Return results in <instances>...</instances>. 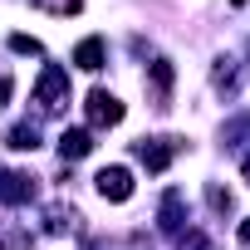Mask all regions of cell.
Masks as SVG:
<instances>
[{
  "instance_id": "obj_1",
  "label": "cell",
  "mask_w": 250,
  "mask_h": 250,
  "mask_svg": "<svg viewBox=\"0 0 250 250\" xmlns=\"http://www.w3.org/2000/svg\"><path fill=\"white\" fill-rule=\"evenodd\" d=\"M35 103H40L44 113H59V108L69 103V69L44 64V74H40V83H35Z\"/></svg>"
},
{
  "instance_id": "obj_2",
  "label": "cell",
  "mask_w": 250,
  "mask_h": 250,
  "mask_svg": "<svg viewBox=\"0 0 250 250\" xmlns=\"http://www.w3.org/2000/svg\"><path fill=\"white\" fill-rule=\"evenodd\" d=\"M83 113H88V128H118V123H123V103L108 88H93L88 103H83Z\"/></svg>"
},
{
  "instance_id": "obj_3",
  "label": "cell",
  "mask_w": 250,
  "mask_h": 250,
  "mask_svg": "<svg viewBox=\"0 0 250 250\" xmlns=\"http://www.w3.org/2000/svg\"><path fill=\"white\" fill-rule=\"evenodd\" d=\"M177 152H182L177 138H143V143H138V162H143L147 172H167Z\"/></svg>"
},
{
  "instance_id": "obj_4",
  "label": "cell",
  "mask_w": 250,
  "mask_h": 250,
  "mask_svg": "<svg viewBox=\"0 0 250 250\" xmlns=\"http://www.w3.org/2000/svg\"><path fill=\"white\" fill-rule=\"evenodd\" d=\"M93 187H98L103 201H128V196H133V172H128V167H103V172L93 177Z\"/></svg>"
},
{
  "instance_id": "obj_5",
  "label": "cell",
  "mask_w": 250,
  "mask_h": 250,
  "mask_svg": "<svg viewBox=\"0 0 250 250\" xmlns=\"http://www.w3.org/2000/svg\"><path fill=\"white\" fill-rule=\"evenodd\" d=\"M35 196V177L30 172H5L0 177V206H25Z\"/></svg>"
},
{
  "instance_id": "obj_6",
  "label": "cell",
  "mask_w": 250,
  "mask_h": 250,
  "mask_svg": "<svg viewBox=\"0 0 250 250\" xmlns=\"http://www.w3.org/2000/svg\"><path fill=\"white\" fill-rule=\"evenodd\" d=\"M93 152V133L88 128H64L59 133V157L64 162H79V157H88Z\"/></svg>"
},
{
  "instance_id": "obj_7",
  "label": "cell",
  "mask_w": 250,
  "mask_h": 250,
  "mask_svg": "<svg viewBox=\"0 0 250 250\" xmlns=\"http://www.w3.org/2000/svg\"><path fill=\"white\" fill-rule=\"evenodd\" d=\"M152 103L157 108L172 103V64L167 59H152Z\"/></svg>"
},
{
  "instance_id": "obj_8",
  "label": "cell",
  "mask_w": 250,
  "mask_h": 250,
  "mask_svg": "<svg viewBox=\"0 0 250 250\" xmlns=\"http://www.w3.org/2000/svg\"><path fill=\"white\" fill-rule=\"evenodd\" d=\"M74 64H79V69H88V74H98V69H103V40H98V35H88V40L74 49Z\"/></svg>"
},
{
  "instance_id": "obj_9",
  "label": "cell",
  "mask_w": 250,
  "mask_h": 250,
  "mask_svg": "<svg viewBox=\"0 0 250 250\" xmlns=\"http://www.w3.org/2000/svg\"><path fill=\"white\" fill-rule=\"evenodd\" d=\"M5 143H10L15 152H35V147H40V128H35V123H15V128L5 133Z\"/></svg>"
},
{
  "instance_id": "obj_10",
  "label": "cell",
  "mask_w": 250,
  "mask_h": 250,
  "mask_svg": "<svg viewBox=\"0 0 250 250\" xmlns=\"http://www.w3.org/2000/svg\"><path fill=\"white\" fill-rule=\"evenodd\" d=\"M187 221H182V196L177 191H167L162 196V230H182Z\"/></svg>"
},
{
  "instance_id": "obj_11",
  "label": "cell",
  "mask_w": 250,
  "mask_h": 250,
  "mask_svg": "<svg viewBox=\"0 0 250 250\" xmlns=\"http://www.w3.org/2000/svg\"><path fill=\"white\" fill-rule=\"evenodd\" d=\"M211 83H216L221 93H235V59H216V69H211Z\"/></svg>"
},
{
  "instance_id": "obj_12",
  "label": "cell",
  "mask_w": 250,
  "mask_h": 250,
  "mask_svg": "<svg viewBox=\"0 0 250 250\" xmlns=\"http://www.w3.org/2000/svg\"><path fill=\"white\" fill-rule=\"evenodd\" d=\"M74 226H79L74 206H49V230H74Z\"/></svg>"
},
{
  "instance_id": "obj_13",
  "label": "cell",
  "mask_w": 250,
  "mask_h": 250,
  "mask_svg": "<svg viewBox=\"0 0 250 250\" xmlns=\"http://www.w3.org/2000/svg\"><path fill=\"white\" fill-rule=\"evenodd\" d=\"M35 5H40L44 15H79L83 0H35Z\"/></svg>"
},
{
  "instance_id": "obj_14",
  "label": "cell",
  "mask_w": 250,
  "mask_h": 250,
  "mask_svg": "<svg viewBox=\"0 0 250 250\" xmlns=\"http://www.w3.org/2000/svg\"><path fill=\"white\" fill-rule=\"evenodd\" d=\"M10 49L15 54H40V40L35 35H10Z\"/></svg>"
},
{
  "instance_id": "obj_15",
  "label": "cell",
  "mask_w": 250,
  "mask_h": 250,
  "mask_svg": "<svg viewBox=\"0 0 250 250\" xmlns=\"http://www.w3.org/2000/svg\"><path fill=\"white\" fill-rule=\"evenodd\" d=\"M206 201H211L216 211H230V191H221V187H206Z\"/></svg>"
},
{
  "instance_id": "obj_16",
  "label": "cell",
  "mask_w": 250,
  "mask_h": 250,
  "mask_svg": "<svg viewBox=\"0 0 250 250\" xmlns=\"http://www.w3.org/2000/svg\"><path fill=\"white\" fill-rule=\"evenodd\" d=\"M10 93H15V79H10V74H0V108L10 103Z\"/></svg>"
},
{
  "instance_id": "obj_17",
  "label": "cell",
  "mask_w": 250,
  "mask_h": 250,
  "mask_svg": "<svg viewBox=\"0 0 250 250\" xmlns=\"http://www.w3.org/2000/svg\"><path fill=\"white\" fill-rule=\"evenodd\" d=\"M240 245H250V221H245V226H240Z\"/></svg>"
},
{
  "instance_id": "obj_18",
  "label": "cell",
  "mask_w": 250,
  "mask_h": 250,
  "mask_svg": "<svg viewBox=\"0 0 250 250\" xmlns=\"http://www.w3.org/2000/svg\"><path fill=\"white\" fill-rule=\"evenodd\" d=\"M240 167H245V182H250V157H245V162H240Z\"/></svg>"
}]
</instances>
